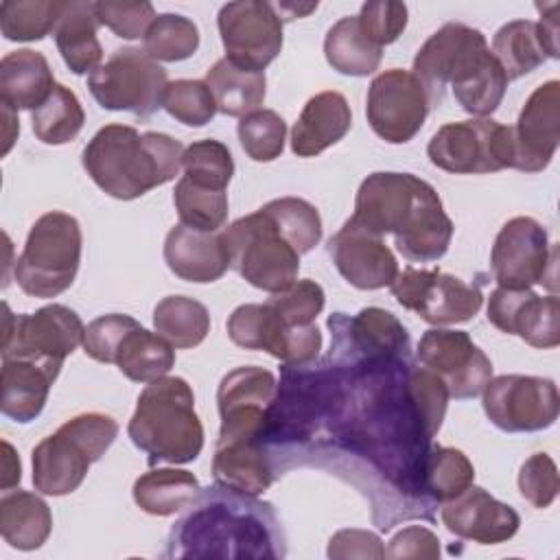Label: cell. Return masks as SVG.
Here are the masks:
<instances>
[{
    "mask_svg": "<svg viewBox=\"0 0 560 560\" xmlns=\"http://www.w3.org/2000/svg\"><path fill=\"white\" fill-rule=\"evenodd\" d=\"M280 518L271 503L221 486L199 492L171 527L164 558H282Z\"/></svg>",
    "mask_w": 560,
    "mask_h": 560,
    "instance_id": "7a4b0ae2",
    "label": "cell"
},
{
    "mask_svg": "<svg viewBox=\"0 0 560 560\" xmlns=\"http://www.w3.org/2000/svg\"><path fill=\"white\" fill-rule=\"evenodd\" d=\"M4 446V464H2V490H9L11 486H18L22 479V464L20 457L15 455L13 446L9 442H2Z\"/></svg>",
    "mask_w": 560,
    "mask_h": 560,
    "instance_id": "11a10c76",
    "label": "cell"
},
{
    "mask_svg": "<svg viewBox=\"0 0 560 560\" xmlns=\"http://www.w3.org/2000/svg\"><path fill=\"white\" fill-rule=\"evenodd\" d=\"M385 558L400 560V558H429L435 560L440 558V538L420 525H409L402 527L398 534L392 536Z\"/></svg>",
    "mask_w": 560,
    "mask_h": 560,
    "instance_id": "f5cc1de1",
    "label": "cell"
},
{
    "mask_svg": "<svg viewBox=\"0 0 560 560\" xmlns=\"http://www.w3.org/2000/svg\"><path fill=\"white\" fill-rule=\"evenodd\" d=\"M184 147L168 133L112 122L101 127L81 153L90 179L109 197L131 201L175 179Z\"/></svg>",
    "mask_w": 560,
    "mask_h": 560,
    "instance_id": "5b68a950",
    "label": "cell"
},
{
    "mask_svg": "<svg viewBox=\"0 0 560 560\" xmlns=\"http://www.w3.org/2000/svg\"><path fill=\"white\" fill-rule=\"evenodd\" d=\"M83 350L98 363H114L129 381L151 383L175 365V348L131 315L109 313L88 324Z\"/></svg>",
    "mask_w": 560,
    "mask_h": 560,
    "instance_id": "9c48e42d",
    "label": "cell"
},
{
    "mask_svg": "<svg viewBox=\"0 0 560 560\" xmlns=\"http://www.w3.org/2000/svg\"><path fill=\"white\" fill-rule=\"evenodd\" d=\"M118 435V422L105 413H79L33 448V486L48 497L74 492L90 466Z\"/></svg>",
    "mask_w": 560,
    "mask_h": 560,
    "instance_id": "52a82bcc",
    "label": "cell"
},
{
    "mask_svg": "<svg viewBox=\"0 0 560 560\" xmlns=\"http://www.w3.org/2000/svg\"><path fill=\"white\" fill-rule=\"evenodd\" d=\"M440 518L451 534L479 545L505 542L521 525V516L512 505L497 501L479 486H468L462 494L442 503Z\"/></svg>",
    "mask_w": 560,
    "mask_h": 560,
    "instance_id": "484cf974",
    "label": "cell"
},
{
    "mask_svg": "<svg viewBox=\"0 0 560 560\" xmlns=\"http://www.w3.org/2000/svg\"><path fill=\"white\" fill-rule=\"evenodd\" d=\"M475 481V466L464 455V451L453 446L431 444L424 470H422V488L427 499L435 503H446L462 494Z\"/></svg>",
    "mask_w": 560,
    "mask_h": 560,
    "instance_id": "ab89813d",
    "label": "cell"
},
{
    "mask_svg": "<svg viewBox=\"0 0 560 560\" xmlns=\"http://www.w3.org/2000/svg\"><path fill=\"white\" fill-rule=\"evenodd\" d=\"M94 13L101 26H107L122 39L144 37L151 22L158 18L155 9L147 0H98Z\"/></svg>",
    "mask_w": 560,
    "mask_h": 560,
    "instance_id": "681fc988",
    "label": "cell"
},
{
    "mask_svg": "<svg viewBox=\"0 0 560 560\" xmlns=\"http://www.w3.org/2000/svg\"><path fill=\"white\" fill-rule=\"evenodd\" d=\"M162 107L175 120L188 127H203L217 114V103L206 85L199 79H177L166 85Z\"/></svg>",
    "mask_w": 560,
    "mask_h": 560,
    "instance_id": "7dc6e473",
    "label": "cell"
},
{
    "mask_svg": "<svg viewBox=\"0 0 560 560\" xmlns=\"http://www.w3.org/2000/svg\"><path fill=\"white\" fill-rule=\"evenodd\" d=\"M282 22L278 4L262 0L228 2L219 9L217 26L232 63L265 72L282 50Z\"/></svg>",
    "mask_w": 560,
    "mask_h": 560,
    "instance_id": "e0dca14e",
    "label": "cell"
},
{
    "mask_svg": "<svg viewBox=\"0 0 560 560\" xmlns=\"http://www.w3.org/2000/svg\"><path fill=\"white\" fill-rule=\"evenodd\" d=\"M166 267L186 282H214L230 269L221 232H203L177 223L164 238Z\"/></svg>",
    "mask_w": 560,
    "mask_h": 560,
    "instance_id": "4316f807",
    "label": "cell"
},
{
    "mask_svg": "<svg viewBox=\"0 0 560 560\" xmlns=\"http://www.w3.org/2000/svg\"><path fill=\"white\" fill-rule=\"evenodd\" d=\"M490 52L503 68L508 81L534 72L547 59H558L542 39L540 26L534 20H512L503 24L492 37Z\"/></svg>",
    "mask_w": 560,
    "mask_h": 560,
    "instance_id": "e575fe53",
    "label": "cell"
},
{
    "mask_svg": "<svg viewBox=\"0 0 560 560\" xmlns=\"http://www.w3.org/2000/svg\"><path fill=\"white\" fill-rule=\"evenodd\" d=\"M267 304L280 315L287 326H308L324 311L326 295L322 284L311 278L295 280L287 289L271 293Z\"/></svg>",
    "mask_w": 560,
    "mask_h": 560,
    "instance_id": "c3c4849f",
    "label": "cell"
},
{
    "mask_svg": "<svg viewBox=\"0 0 560 560\" xmlns=\"http://www.w3.org/2000/svg\"><path fill=\"white\" fill-rule=\"evenodd\" d=\"M221 236L230 267L252 287L278 293L298 280L300 254L260 208L236 219L221 232Z\"/></svg>",
    "mask_w": 560,
    "mask_h": 560,
    "instance_id": "30bf717a",
    "label": "cell"
},
{
    "mask_svg": "<svg viewBox=\"0 0 560 560\" xmlns=\"http://www.w3.org/2000/svg\"><path fill=\"white\" fill-rule=\"evenodd\" d=\"M83 337L81 317L63 304H48L22 315H13L4 304L2 357H31L63 365L66 357L83 343Z\"/></svg>",
    "mask_w": 560,
    "mask_h": 560,
    "instance_id": "9a60e30c",
    "label": "cell"
},
{
    "mask_svg": "<svg viewBox=\"0 0 560 560\" xmlns=\"http://www.w3.org/2000/svg\"><path fill=\"white\" fill-rule=\"evenodd\" d=\"M448 398L442 378L411 352L326 354L282 365L262 442L278 475L313 466L359 486L374 525L389 532L402 518L433 521L422 470Z\"/></svg>",
    "mask_w": 560,
    "mask_h": 560,
    "instance_id": "6da1fadb",
    "label": "cell"
},
{
    "mask_svg": "<svg viewBox=\"0 0 560 560\" xmlns=\"http://www.w3.org/2000/svg\"><path fill=\"white\" fill-rule=\"evenodd\" d=\"M418 361L438 374L457 400L475 398L492 378V361L466 330L429 328L418 341Z\"/></svg>",
    "mask_w": 560,
    "mask_h": 560,
    "instance_id": "ffe728a7",
    "label": "cell"
},
{
    "mask_svg": "<svg viewBox=\"0 0 560 560\" xmlns=\"http://www.w3.org/2000/svg\"><path fill=\"white\" fill-rule=\"evenodd\" d=\"M429 112L431 103L427 90L411 70H383L368 88V122L372 131L389 144H405L413 140Z\"/></svg>",
    "mask_w": 560,
    "mask_h": 560,
    "instance_id": "ac0fdd59",
    "label": "cell"
},
{
    "mask_svg": "<svg viewBox=\"0 0 560 560\" xmlns=\"http://www.w3.org/2000/svg\"><path fill=\"white\" fill-rule=\"evenodd\" d=\"M357 20H359L363 33L376 46L383 48L402 35L407 20H409V11H407L405 2L376 0V2L361 4Z\"/></svg>",
    "mask_w": 560,
    "mask_h": 560,
    "instance_id": "816d5d0a",
    "label": "cell"
},
{
    "mask_svg": "<svg viewBox=\"0 0 560 560\" xmlns=\"http://www.w3.org/2000/svg\"><path fill=\"white\" fill-rule=\"evenodd\" d=\"M184 177L197 186L225 190L234 175V160L221 140H197L184 149L182 155Z\"/></svg>",
    "mask_w": 560,
    "mask_h": 560,
    "instance_id": "f6af8a7d",
    "label": "cell"
},
{
    "mask_svg": "<svg viewBox=\"0 0 560 560\" xmlns=\"http://www.w3.org/2000/svg\"><path fill=\"white\" fill-rule=\"evenodd\" d=\"M98 26L101 22L94 13V2H66L52 35L63 63L74 74H92L101 66L103 46L96 37Z\"/></svg>",
    "mask_w": 560,
    "mask_h": 560,
    "instance_id": "1f68e13d",
    "label": "cell"
},
{
    "mask_svg": "<svg viewBox=\"0 0 560 560\" xmlns=\"http://www.w3.org/2000/svg\"><path fill=\"white\" fill-rule=\"evenodd\" d=\"M324 55L328 66L339 74L368 77L378 70L383 48L363 33L357 15H346L328 28L324 37Z\"/></svg>",
    "mask_w": 560,
    "mask_h": 560,
    "instance_id": "8d00e7d4",
    "label": "cell"
},
{
    "mask_svg": "<svg viewBox=\"0 0 560 560\" xmlns=\"http://www.w3.org/2000/svg\"><path fill=\"white\" fill-rule=\"evenodd\" d=\"M483 411L505 433H534L558 420L560 394L551 378L501 374L486 383Z\"/></svg>",
    "mask_w": 560,
    "mask_h": 560,
    "instance_id": "2e32d148",
    "label": "cell"
},
{
    "mask_svg": "<svg viewBox=\"0 0 560 560\" xmlns=\"http://www.w3.org/2000/svg\"><path fill=\"white\" fill-rule=\"evenodd\" d=\"M433 166L455 175H483L512 168V125L492 118H470L442 125L429 140Z\"/></svg>",
    "mask_w": 560,
    "mask_h": 560,
    "instance_id": "7c38bea8",
    "label": "cell"
},
{
    "mask_svg": "<svg viewBox=\"0 0 560 560\" xmlns=\"http://www.w3.org/2000/svg\"><path fill=\"white\" fill-rule=\"evenodd\" d=\"M61 365L31 357H2V413L20 424L35 420L48 400Z\"/></svg>",
    "mask_w": 560,
    "mask_h": 560,
    "instance_id": "83f0119b",
    "label": "cell"
},
{
    "mask_svg": "<svg viewBox=\"0 0 560 560\" xmlns=\"http://www.w3.org/2000/svg\"><path fill=\"white\" fill-rule=\"evenodd\" d=\"M55 77L39 50L20 48L0 61V101L4 107L37 109L52 92Z\"/></svg>",
    "mask_w": 560,
    "mask_h": 560,
    "instance_id": "4dcf8cb0",
    "label": "cell"
},
{
    "mask_svg": "<svg viewBox=\"0 0 560 560\" xmlns=\"http://www.w3.org/2000/svg\"><path fill=\"white\" fill-rule=\"evenodd\" d=\"M153 326L173 348L186 350L199 346L210 332V313L188 295H166L153 308Z\"/></svg>",
    "mask_w": 560,
    "mask_h": 560,
    "instance_id": "74e56055",
    "label": "cell"
},
{
    "mask_svg": "<svg viewBox=\"0 0 560 560\" xmlns=\"http://www.w3.org/2000/svg\"><path fill=\"white\" fill-rule=\"evenodd\" d=\"M328 556L335 560H348V558H385L383 540L368 529H341L332 534L328 542Z\"/></svg>",
    "mask_w": 560,
    "mask_h": 560,
    "instance_id": "db71d44e",
    "label": "cell"
},
{
    "mask_svg": "<svg viewBox=\"0 0 560 560\" xmlns=\"http://www.w3.org/2000/svg\"><path fill=\"white\" fill-rule=\"evenodd\" d=\"M83 234L79 221L61 210L42 214L13 265L18 287L31 298H57L72 287L81 265Z\"/></svg>",
    "mask_w": 560,
    "mask_h": 560,
    "instance_id": "ba28073f",
    "label": "cell"
},
{
    "mask_svg": "<svg viewBox=\"0 0 560 560\" xmlns=\"http://www.w3.org/2000/svg\"><path fill=\"white\" fill-rule=\"evenodd\" d=\"M168 85L166 70L144 48H116L112 57L88 74V90L109 112H131L149 118L162 107Z\"/></svg>",
    "mask_w": 560,
    "mask_h": 560,
    "instance_id": "8fae6325",
    "label": "cell"
},
{
    "mask_svg": "<svg viewBox=\"0 0 560 560\" xmlns=\"http://www.w3.org/2000/svg\"><path fill=\"white\" fill-rule=\"evenodd\" d=\"M52 532V512L35 492L4 490L0 499V534L20 551L39 549Z\"/></svg>",
    "mask_w": 560,
    "mask_h": 560,
    "instance_id": "d6a6232c",
    "label": "cell"
},
{
    "mask_svg": "<svg viewBox=\"0 0 560 560\" xmlns=\"http://www.w3.org/2000/svg\"><path fill=\"white\" fill-rule=\"evenodd\" d=\"M203 81L214 96L217 112L225 116L243 118L256 112L267 96L265 72L241 68L225 57L208 68Z\"/></svg>",
    "mask_w": 560,
    "mask_h": 560,
    "instance_id": "d590c367",
    "label": "cell"
},
{
    "mask_svg": "<svg viewBox=\"0 0 560 560\" xmlns=\"http://www.w3.org/2000/svg\"><path fill=\"white\" fill-rule=\"evenodd\" d=\"M560 142V83L556 79L538 85L525 101L516 125H512V168L540 173L549 166Z\"/></svg>",
    "mask_w": 560,
    "mask_h": 560,
    "instance_id": "cb8c5ba5",
    "label": "cell"
},
{
    "mask_svg": "<svg viewBox=\"0 0 560 560\" xmlns=\"http://www.w3.org/2000/svg\"><path fill=\"white\" fill-rule=\"evenodd\" d=\"M352 127V112L341 92L326 90L311 96L291 129V151L313 158L343 140Z\"/></svg>",
    "mask_w": 560,
    "mask_h": 560,
    "instance_id": "f1b7e54d",
    "label": "cell"
},
{
    "mask_svg": "<svg viewBox=\"0 0 560 560\" xmlns=\"http://www.w3.org/2000/svg\"><path fill=\"white\" fill-rule=\"evenodd\" d=\"M31 122L39 142L57 147L74 140L81 133L85 112L70 88L55 83L50 96L31 114Z\"/></svg>",
    "mask_w": 560,
    "mask_h": 560,
    "instance_id": "f35d334b",
    "label": "cell"
},
{
    "mask_svg": "<svg viewBox=\"0 0 560 560\" xmlns=\"http://www.w3.org/2000/svg\"><path fill=\"white\" fill-rule=\"evenodd\" d=\"M350 219L378 236L392 234L396 249L409 262L440 260L455 232L435 188L411 173L368 175L357 190Z\"/></svg>",
    "mask_w": 560,
    "mask_h": 560,
    "instance_id": "3957f363",
    "label": "cell"
},
{
    "mask_svg": "<svg viewBox=\"0 0 560 560\" xmlns=\"http://www.w3.org/2000/svg\"><path fill=\"white\" fill-rule=\"evenodd\" d=\"M558 468L547 453L529 455L518 470V492L536 510L549 508L558 497Z\"/></svg>",
    "mask_w": 560,
    "mask_h": 560,
    "instance_id": "f907efd6",
    "label": "cell"
},
{
    "mask_svg": "<svg viewBox=\"0 0 560 560\" xmlns=\"http://www.w3.org/2000/svg\"><path fill=\"white\" fill-rule=\"evenodd\" d=\"M173 203L179 223L195 230L219 232L228 219V192L197 186L184 175L175 184Z\"/></svg>",
    "mask_w": 560,
    "mask_h": 560,
    "instance_id": "ee69618b",
    "label": "cell"
},
{
    "mask_svg": "<svg viewBox=\"0 0 560 560\" xmlns=\"http://www.w3.org/2000/svg\"><path fill=\"white\" fill-rule=\"evenodd\" d=\"M330 328V357H376L411 352V339L407 328L394 313L368 306L357 315L332 313L328 317Z\"/></svg>",
    "mask_w": 560,
    "mask_h": 560,
    "instance_id": "d4e9b609",
    "label": "cell"
},
{
    "mask_svg": "<svg viewBox=\"0 0 560 560\" xmlns=\"http://www.w3.org/2000/svg\"><path fill=\"white\" fill-rule=\"evenodd\" d=\"M63 0H4L0 31L9 42H37L50 35L63 13Z\"/></svg>",
    "mask_w": 560,
    "mask_h": 560,
    "instance_id": "60d3db41",
    "label": "cell"
},
{
    "mask_svg": "<svg viewBox=\"0 0 560 560\" xmlns=\"http://www.w3.org/2000/svg\"><path fill=\"white\" fill-rule=\"evenodd\" d=\"M228 337L245 350H265L282 365H304L319 357L322 332L315 324L287 326L265 304H241L228 317Z\"/></svg>",
    "mask_w": 560,
    "mask_h": 560,
    "instance_id": "d6986e66",
    "label": "cell"
},
{
    "mask_svg": "<svg viewBox=\"0 0 560 560\" xmlns=\"http://www.w3.org/2000/svg\"><path fill=\"white\" fill-rule=\"evenodd\" d=\"M488 322L516 335L532 348H556L560 343V302L556 293L538 295L532 289L497 287L488 298Z\"/></svg>",
    "mask_w": 560,
    "mask_h": 560,
    "instance_id": "603a6c76",
    "label": "cell"
},
{
    "mask_svg": "<svg viewBox=\"0 0 560 560\" xmlns=\"http://www.w3.org/2000/svg\"><path fill=\"white\" fill-rule=\"evenodd\" d=\"M287 238V243L302 256L322 241L319 210L300 197L271 199L260 208Z\"/></svg>",
    "mask_w": 560,
    "mask_h": 560,
    "instance_id": "b9f144b4",
    "label": "cell"
},
{
    "mask_svg": "<svg viewBox=\"0 0 560 560\" xmlns=\"http://www.w3.org/2000/svg\"><path fill=\"white\" fill-rule=\"evenodd\" d=\"M276 389V376L265 368L243 365L228 372L217 389V405L221 416L217 442H262V431Z\"/></svg>",
    "mask_w": 560,
    "mask_h": 560,
    "instance_id": "44dd1931",
    "label": "cell"
},
{
    "mask_svg": "<svg viewBox=\"0 0 560 560\" xmlns=\"http://www.w3.org/2000/svg\"><path fill=\"white\" fill-rule=\"evenodd\" d=\"M238 140L254 162H273L284 151L287 122L273 109H256L238 120Z\"/></svg>",
    "mask_w": 560,
    "mask_h": 560,
    "instance_id": "bcb514c9",
    "label": "cell"
},
{
    "mask_svg": "<svg viewBox=\"0 0 560 560\" xmlns=\"http://www.w3.org/2000/svg\"><path fill=\"white\" fill-rule=\"evenodd\" d=\"M276 477L273 459L260 440L217 442L212 457V479L217 486L258 497Z\"/></svg>",
    "mask_w": 560,
    "mask_h": 560,
    "instance_id": "f546056e",
    "label": "cell"
},
{
    "mask_svg": "<svg viewBox=\"0 0 560 560\" xmlns=\"http://www.w3.org/2000/svg\"><path fill=\"white\" fill-rule=\"evenodd\" d=\"M136 505L153 516H171L190 508L201 486L197 477L182 468H151L133 481Z\"/></svg>",
    "mask_w": 560,
    "mask_h": 560,
    "instance_id": "836d02e7",
    "label": "cell"
},
{
    "mask_svg": "<svg viewBox=\"0 0 560 560\" xmlns=\"http://www.w3.org/2000/svg\"><path fill=\"white\" fill-rule=\"evenodd\" d=\"M127 433L151 466L195 462L203 448V427L192 387L182 376L151 381L138 396Z\"/></svg>",
    "mask_w": 560,
    "mask_h": 560,
    "instance_id": "8992f818",
    "label": "cell"
},
{
    "mask_svg": "<svg viewBox=\"0 0 560 560\" xmlns=\"http://www.w3.org/2000/svg\"><path fill=\"white\" fill-rule=\"evenodd\" d=\"M389 289L402 308L413 311L433 326L468 322L483 304V293L477 284L440 269L405 267Z\"/></svg>",
    "mask_w": 560,
    "mask_h": 560,
    "instance_id": "5bb4252c",
    "label": "cell"
},
{
    "mask_svg": "<svg viewBox=\"0 0 560 560\" xmlns=\"http://www.w3.org/2000/svg\"><path fill=\"white\" fill-rule=\"evenodd\" d=\"M411 72L424 85L431 107L442 105L451 88L459 107L477 118L497 112L508 90V77L490 52L486 35L462 22L440 26L418 48Z\"/></svg>",
    "mask_w": 560,
    "mask_h": 560,
    "instance_id": "277c9868",
    "label": "cell"
},
{
    "mask_svg": "<svg viewBox=\"0 0 560 560\" xmlns=\"http://www.w3.org/2000/svg\"><path fill=\"white\" fill-rule=\"evenodd\" d=\"M144 50L158 63H175L192 57L199 48L197 24L179 13H160L144 33Z\"/></svg>",
    "mask_w": 560,
    "mask_h": 560,
    "instance_id": "7bdbcfd3",
    "label": "cell"
},
{
    "mask_svg": "<svg viewBox=\"0 0 560 560\" xmlns=\"http://www.w3.org/2000/svg\"><path fill=\"white\" fill-rule=\"evenodd\" d=\"M556 245L542 223L532 217H512L494 238L490 252L492 278L503 289H532L547 284L556 291Z\"/></svg>",
    "mask_w": 560,
    "mask_h": 560,
    "instance_id": "4fadbf2b",
    "label": "cell"
},
{
    "mask_svg": "<svg viewBox=\"0 0 560 560\" xmlns=\"http://www.w3.org/2000/svg\"><path fill=\"white\" fill-rule=\"evenodd\" d=\"M341 278L361 291L389 287L398 276V260L383 236L348 219L326 245Z\"/></svg>",
    "mask_w": 560,
    "mask_h": 560,
    "instance_id": "7402d4cb",
    "label": "cell"
}]
</instances>
